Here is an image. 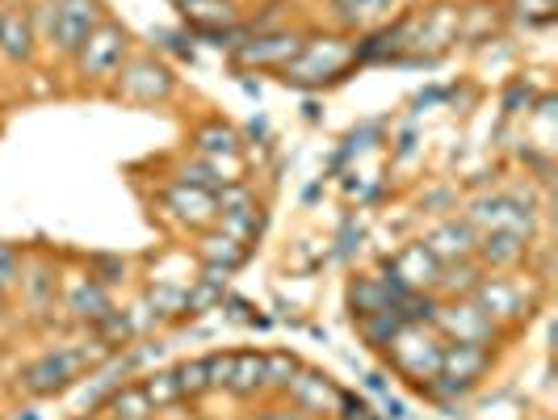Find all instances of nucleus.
Instances as JSON below:
<instances>
[{
  "label": "nucleus",
  "mask_w": 558,
  "mask_h": 420,
  "mask_svg": "<svg viewBox=\"0 0 558 420\" xmlns=\"http://www.w3.org/2000/svg\"><path fill=\"white\" fill-rule=\"evenodd\" d=\"M63 308L72 311L76 320H88V324H101L106 315H110V299H106V290H101V281L93 278V274H76V278L68 281V290H63Z\"/></svg>",
  "instance_id": "obj_18"
},
{
  "label": "nucleus",
  "mask_w": 558,
  "mask_h": 420,
  "mask_svg": "<svg viewBox=\"0 0 558 420\" xmlns=\"http://www.w3.org/2000/svg\"><path fill=\"white\" fill-rule=\"evenodd\" d=\"M172 93H177V76L156 56H126L113 76V97L131 106H165Z\"/></svg>",
  "instance_id": "obj_3"
},
{
  "label": "nucleus",
  "mask_w": 558,
  "mask_h": 420,
  "mask_svg": "<svg viewBox=\"0 0 558 420\" xmlns=\"http://www.w3.org/2000/svg\"><path fill=\"white\" fill-rule=\"evenodd\" d=\"M22 299H26L29 315H47V311L56 308L59 299V274L47 265V261H34V265H26L22 269Z\"/></svg>",
  "instance_id": "obj_20"
},
{
  "label": "nucleus",
  "mask_w": 558,
  "mask_h": 420,
  "mask_svg": "<svg viewBox=\"0 0 558 420\" xmlns=\"http://www.w3.org/2000/svg\"><path fill=\"white\" fill-rule=\"evenodd\" d=\"M395 0H332V13L344 26H369L391 13Z\"/></svg>",
  "instance_id": "obj_25"
},
{
  "label": "nucleus",
  "mask_w": 558,
  "mask_h": 420,
  "mask_svg": "<svg viewBox=\"0 0 558 420\" xmlns=\"http://www.w3.org/2000/svg\"><path fill=\"white\" fill-rule=\"evenodd\" d=\"M181 4V17L197 29H231L240 17V4L235 0H177Z\"/></svg>",
  "instance_id": "obj_21"
},
{
  "label": "nucleus",
  "mask_w": 558,
  "mask_h": 420,
  "mask_svg": "<svg viewBox=\"0 0 558 420\" xmlns=\"http://www.w3.org/2000/svg\"><path fill=\"white\" fill-rule=\"evenodd\" d=\"M0 17H4V4H0Z\"/></svg>",
  "instance_id": "obj_35"
},
{
  "label": "nucleus",
  "mask_w": 558,
  "mask_h": 420,
  "mask_svg": "<svg viewBox=\"0 0 558 420\" xmlns=\"http://www.w3.org/2000/svg\"><path fill=\"white\" fill-rule=\"evenodd\" d=\"M478 278H483V269H478V261H458V265H441V281H437V290L449 295V299H471L475 295Z\"/></svg>",
  "instance_id": "obj_23"
},
{
  "label": "nucleus",
  "mask_w": 558,
  "mask_h": 420,
  "mask_svg": "<svg viewBox=\"0 0 558 420\" xmlns=\"http://www.w3.org/2000/svg\"><path fill=\"white\" fill-rule=\"evenodd\" d=\"M106 417L110 420H156V408L143 392V383H131V387H118L106 404Z\"/></svg>",
  "instance_id": "obj_22"
},
{
  "label": "nucleus",
  "mask_w": 558,
  "mask_h": 420,
  "mask_svg": "<svg viewBox=\"0 0 558 420\" xmlns=\"http://www.w3.org/2000/svg\"><path fill=\"white\" fill-rule=\"evenodd\" d=\"M387 353H391V365L403 379L428 383V379H437V370H441L446 340H441V333H437L433 324H403V328L395 333L391 345H387Z\"/></svg>",
  "instance_id": "obj_2"
},
{
  "label": "nucleus",
  "mask_w": 558,
  "mask_h": 420,
  "mask_svg": "<svg viewBox=\"0 0 558 420\" xmlns=\"http://www.w3.org/2000/svg\"><path fill=\"white\" fill-rule=\"evenodd\" d=\"M34 51H38V29H34L29 9L4 4V17H0V59L9 68H22V63L34 59Z\"/></svg>",
  "instance_id": "obj_12"
},
{
  "label": "nucleus",
  "mask_w": 558,
  "mask_h": 420,
  "mask_svg": "<svg viewBox=\"0 0 558 420\" xmlns=\"http://www.w3.org/2000/svg\"><path fill=\"white\" fill-rule=\"evenodd\" d=\"M177 383H181V395L210 392V379H206V362H185L181 370H177Z\"/></svg>",
  "instance_id": "obj_30"
},
{
  "label": "nucleus",
  "mask_w": 558,
  "mask_h": 420,
  "mask_svg": "<svg viewBox=\"0 0 558 420\" xmlns=\"http://www.w3.org/2000/svg\"><path fill=\"white\" fill-rule=\"evenodd\" d=\"M165 206L181 219V224L190 227H206L219 219V202L210 190H197V185H185V181H177L172 190L165 194Z\"/></svg>",
  "instance_id": "obj_17"
},
{
  "label": "nucleus",
  "mask_w": 558,
  "mask_h": 420,
  "mask_svg": "<svg viewBox=\"0 0 558 420\" xmlns=\"http://www.w3.org/2000/svg\"><path fill=\"white\" fill-rule=\"evenodd\" d=\"M487 365H492V349H483V345H446L437 374H441L446 383H453V387L471 392L478 379L487 374Z\"/></svg>",
  "instance_id": "obj_15"
},
{
  "label": "nucleus",
  "mask_w": 558,
  "mask_h": 420,
  "mask_svg": "<svg viewBox=\"0 0 558 420\" xmlns=\"http://www.w3.org/2000/svg\"><path fill=\"white\" fill-rule=\"evenodd\" d=\"M353 59H357V43L324 34V38L303 43V51L281 68V76L290 84H324V81H332V76H340Z\"/></svg>",
  "instance_id": "obj_4"
},
{
  "label": "nucleus",
  "mask_w": 558,
  "mask_h": 420,
  "mask_svg": "<svg viewBox=\"0 0 558 420\" xmlns=\"http://www.w3.org/2000/svg\"><path fill=\"white\" fill-rule=\"evenodd\" d=\"M471 299L492 315L496 328L521 324V320H530L533 308H537V290H533L525 278H512V274H483Z\"/></svg>",
  "instance_id": "obj_5"
},
{
  "label": "nucleus",
  "mask_w": 558,
  "mask_h": 420,
  "mask_svg": "<svg viewBox=\"0 0 558 420\" xmlns=\"http://www.w3.org/2000/svg\"><path fill=\"white\" fill-rule=\"evenodd\" d=\"M143 392H147V399H151V408H156V412H165V408H172L177 399H185V395H181V383H177V370L151 374V379L143 383Z\"/></svg>",
  "instance_id": "obj_27"
},
{
  "label": "nucleus",
  "mask_w": 558,
  "mask_h": 420,
  "mask_svg": "<svg viewBox=\"0 0 558 420\" xmlns=\"http://www.w3.org/2000/svg\"><path fill=\"white\" fill-rule=\"evenodd\" d=\"M4 311H9V290L0 286V320H4Z\"/></svg>",
  "instance_id": "obj_33"
},
{
  "label": "nucleus",
  "mask_w": 558,
  "mask_h": 420,
  "mask_svg": "<svg viewBox=\"0 0 558 420\" xmlns=\"http://www.w3.org/2000/svg\"><path fill=\"white\" fill-rule=\"evenodd\" d=\"M433 328L441 333L446 345H492L500 328L492 324V315L478 308L475 299H449V303H437L433 311Z\"/></svg>",
  "instance_id": "obj_8"
},
{
  "label": "nucleus",
  "mask_w": 558,
  "mask_h": 420,
  "mask_svg": "<svg viewBox=\"0 0 558 420\" xmlns=\"http://www.w3.org/2000/svg\"><path fill=\"white\" fill-rule=\"evenodd\" d=\"M475 240L478 231L466 219H446V224H437L428 231L424 249L433 252L441 265H458V261H471L475 256Z\"/></svg>",
  "instance_id": "obj_16"
},
{
  "label": "nucleus",
  "mask_w": 558,
  "mask_h": 420,
  "mask_svg": "<svg viewBox=\"0 0 558 420\" xmlns=\"http://www.w3.org/2000/svg\"><path fill=\"white\" fill-rule=\"evenodd\" d=\"M303 34L294 29H278V34H256L248 43H235V63L240 68H286L290 59L303 51Z\"/></svg>",
  "instance_id": "obj_10"
},
{
  "label": "nucleus",
  "mask_w": 558,
  "mask_h": 420,
  "mask_svg": "<svg viewBox=\"0 0 558 420\" xmlns=\"http://www.w3.org/2000/svg\"><path fill=\"white\" fill-rule=\"evenodd\" d=\"M0 4H13V9L22 4V9H26V4H34V0H0Z\"/></svg>",
  "instance_id": "obj_34"
},
{
  "label": "nucleus",
  "mask_w": 558,
  "mask_h": 420,
  "mask_svg": "<svg viewBox=\"0 0 558 420\" xmlns=\"http://www.w3.org/2000/svg\"><path fill=\"white\" fill-rule=\"evenodd\" d=\"M197 152L206 156V165L223 168V156L227 160H235V152H240V140H235V131L231 127H206V131H197Z\"/></svg>",
  "instance_id": "obj_24"
},
{
  "label": "nucleus",
  "mask_w": 558,
  "mask_h": 420,
  "mask_svg": "<svg viewBox=\"0 0 558 420\" xmlns=\"http://www.w3.org/2000/svg\"><path fill=\"white\" fill-rule=\"evenodd\" d=\"M22 269H26V256L13 249V244H0V286H17L22 281Z\"/></svg>",
  "instance_id": "obj_29"
},
{
  "label": "nucleus",
  "mask_w": 558,
  "mask_h": 420,
  "mask_svg": "<svg viewBox=\"0 0 558 420\" xmlns=\"http://www.w3.org/2000/svg\"><path fill=\"white\" fill-rule=\"evenodd\" d=\"M34 29H38V43L51 51V56L72 59L81 51V43L101 26V0H51L43 9H29Z\"/></svg>",
  "instance_id": "obj_1"
},
{
  "label": "nucleus",
  "mask_w": 558,
  "mask_h": 420,
  "mask_svg": "<svg viewBox=\"0 0 558 420\" xmlns=\"http://www.w3.org/2000/svg\"><path fill=\"white\" fill-rule=\"evenodd\" d=\"M9 420H38V412H34V408H17V417H9Z\"/></svg>",
  "instance_id": "obj_32"
},
{
  "label": "nucleus",
  "mask_w": 558,
  "mask_h": 420,
  "mask_svg": "<svg viewBox=\"0 0 558 420\" xmlns=\"http://www.w3.org/2000/svg\"><path fill=\"white\" fill-rule=\"evenodd\" d=\"M525 256H530V240H525V236H512V231H478L475 261L483 274H487V269H492V274H508V269H517Z\"/></svg>",
  "instance_id": "obj_13"
},
{
  "label": "nucleus",
  "mask_w": 558,
  "mask_h": 420,
  "mask_svg": "<svg viewBox=\"0 0 558 420\" xmlns=\"http://www.w3.org/2000/svg\"><path fill=\"white\" fill-rule=\"evenodd\" d=\"M252 420H307L303 412H290V408H265V412H256Z\"/></svg>",
  "instance_id": "obj_31"
},
{
  "label": "nucleus",
  "mask_w": 558,
  "mask_h": 420,
  "mask_svg": "<svg viewBox=\"0 0 558 420\" xmlns=\"http://www.w3.org/2000/svg\"><path fill=\"white\" fill-rule=\"evenodd\" d=\"M88 362H93V353H88V349H68V345L47 349V353H38L34 362L22 365V387H26L29 395L68 392V387L76 383V374H81Z\"/></svg>",
  "instance_id": "obj_7"
},
{
  "label": "nucleus",
  "mask_w": 558,
  "mask_h": 420,
  "mask_svg": "<svg viewBox=\"0 0 558 420\" xmlns=\"http://www.w3.org/2000/svg\"><path fill=\"white\" fill-rule=\"evenodd\" d=\"M265 370H269V392H286L299 374V362L290 353H265Z\"/></svg>",
  "instance_id": "obj_28"
},
{
  "label": "nucleus",
  "mask_w": 558,
  "mask_h": 420,
  "mask_svg": "<svg viewBox=\"0 0 558 420\" xmlns=\"http://www.w3.org/2000/svg\"><path fill=\"white\" fill-rule=\"evenodd\" d=\"M223 392L240 395V399H256L269 392V370H265V353H231V370H227Z\"/></svg>",
  "instance_id": "obj_19"
},
{
  "label": "nucleus",
  "mask_w": 558,
  "mask_h": 420,
  "mask_svg": "<svg viewBox=\"0 0 558 420\" xmlns=\"http://www.w3.org/2000/svg\"><path fill=\"white\" fill-rule=\"evenodd\" d=\"M387 278H391L395 286H403L408 295H437V281H441V261L424 249V240H420V244H408V249L395 256L391 274H387Z\"/></svg>",
  "instance_id": "obj_11"
},
{
  "label": "nucleus",
  "mask_w": 558,
  "mask_h": 420,
  "mask_svg": "<svg viewBox=\"0 0 558 420\" xmlns=\"http://www.w3.org/2000/svg\"><path fill=\"white\" fill-rule=\"evenodd\" d=\"M286 399H290L294 412H303V417H324V412L340 408V392L328 383V374H315V370H303V365H299L294 383L286 387Z\"/></svg>",
  "instance_id": "obj_14"
},
{
  "label": "nucleus",
  "mask_w": 558,
  "mask_h": 420,
  "mask_svg": "<svg viewBox=\"0 0 558 420\" xmlns=\"http://www.w3.org/2000/svg\"><path fill=\"white\" fill-rule=\"evenodd\" d=\"M362 324V336L369 340V345H378V349H387L395 340V333L408 324L403 320V311L399 308H387V311H374V315H365V320H357Z\"/></svg>",
  "instance_id": "obj_26"
},
{
  "label": "nucleus",
  "mask_w": 558,
  "mask_h": 420,
  "mask_svg": "<svg viewBox=\"0 0 558 420\" xmlns=\"http://www.w3.org/2000/svg\"><path fill=\"white\" fill-rule=\"evenodd\" d=\"M475 231H512V236H533V206L517 194H483L471 202V211L462 215Z\"/></svg>",
  "instance_id": "obj_9"
},
{
  "label": "nucleus",
  "mask_w": 558,
  "mask_h": 420,
  "mask_svg": "<svg viewBox=\"0 0 558 420\" xmlns=\"http://www.w3.org/2000/svg\"><path fill=\"white\" fill-rule=\"evenodd\" d=\"M126 56H131V34L118 22H110V17H101V26L84 38L81 51L72 56V63H76V72L88 84H101L118 76V68L126 63Z\"/></svg>",
  "instance_id": "obj_6"
}]
</instances>
